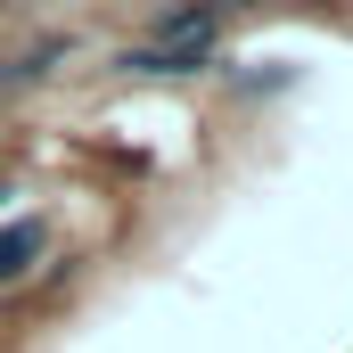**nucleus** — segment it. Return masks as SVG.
I'll return each mask as SVG.
<instances>
[{
    "mask_svg": "<svg viewBox=\"0 0 353 353\" xmlns=\"http://www.w3.org/2000/svg\"><path fill=\"white\" fill-rule=\"evenodd\" d=\"M214 66V50H123V74H205Z\"/></svg>",
    "mask_w": 353,
    "mask_h": 353,
    "instance_id": "obj_1",
    "label": "nucleus"
},
{
    "mask_svg": "<svg viewBox=\"0 0 353 353\" xmlns=\"http://www.w3.org/2000/svg\"><path fill=\"white\" fill-rule=\"evenodd\" d=\"M33 255H41V222H8L0 230V279H17Z\"/></svg>",
    "mask_w": 353,
    "mask_h": 353,
    "instance_id": "obj_2",
    "label": "nucleus"
},
{
    "mask_svg": "<svg viewBox=\"0 0 353 353\" xmlns=\"http://www.w3.org/2000/svg\"><path fill=\"white\" fill-rule=\"evenodd\" d=\"M0 197H8V189H0Z\"/></svg>",
    "mask_w": 353,
    "mask_h": 353,
    "instance_id": "obj_3",
    "label": "nucleus"
}]
</instances>
